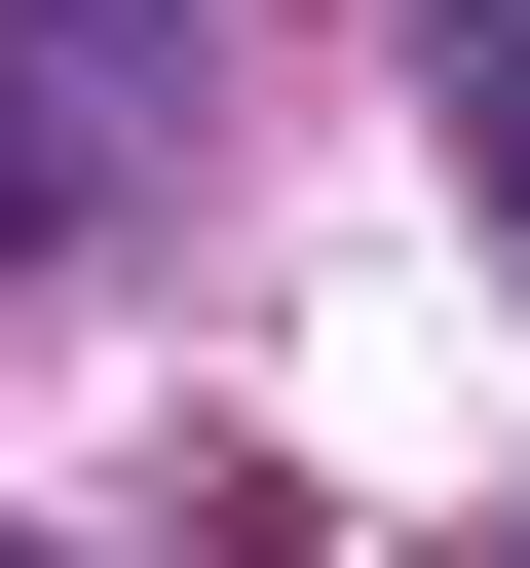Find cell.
<instances>
[{
  "label": "cell",
  "instance_id": "4",
  "mask_svg": "<svg viewBox=\"0 0 530 568\" xmlns=\"http://www.w3.org/2000/svg\"><path fill=\"white\" fill-rule=\"evenodd\" d=\"M0 568H39V530H0Z\"/></svg>",
  "mask_w": 530,
  "mask_h": 568
},
{
  "label": "cell",
  "instance_id": "3",
  "mask_svg": "<svg viewBox=\"0 0 530 568\" xmlns=\"http://www.w3.org/2000/svg\"><path fill=\"white\" fill-rule=\"evenodd\" d=\"M455 39H530V0H455Z\"/></svg>",
  "mask_w": 530,
  "mask_h": 568
},
{
  "label": "cell",
  "instance_id": "1",
  "mask_svg": "<svg viewBox=\"0 0 530 568\" xmlns=\"http://www.w3.org/2000/svg\"><path fill=\"white\" fill-rule=\"evenodd\" d=\"M455 152H492V227H530V39H455Z\"/></svg>",
  "mask_w": 530,
  "mask_h": 568
},
{
  "label": "cell",
  "instance_id": "2",
  "mask_svg": "<svg viewBox=\"0 0 530 568\" xmlns=\"http://www.w3.org/2000/svg\"><path fill=\"white\" fill-rule=\"evenodd\" d=\"M0 227H39V114H0Z\"/></svg>",
  "mask_w": 530,
  "mask_h": 568
}]
</instances>
